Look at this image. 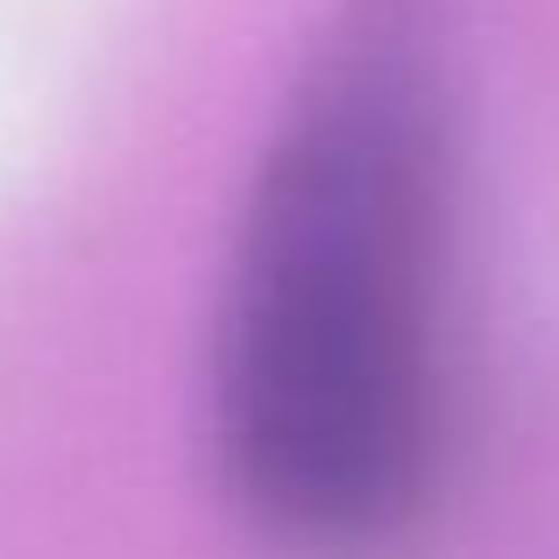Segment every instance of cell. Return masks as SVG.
Returning <instances> with one entry per match:
<instances>
[{
  "label": "cell",
  "mask_w": 559,
  "mask_h": 559,
  "mask_svg": "<svg viewBox=\"0 0 559 559\" xmlns=\"http://www.w3.org/2000/svg\"><path fill=\"white\" fill-rule=\"evenodd\" d=\"M453 185L439 0H341L262 150L213 369L234 496L298 552H369L432 489Z\"/></svg>",
  "instance_id": "1"
}]
</instances>
